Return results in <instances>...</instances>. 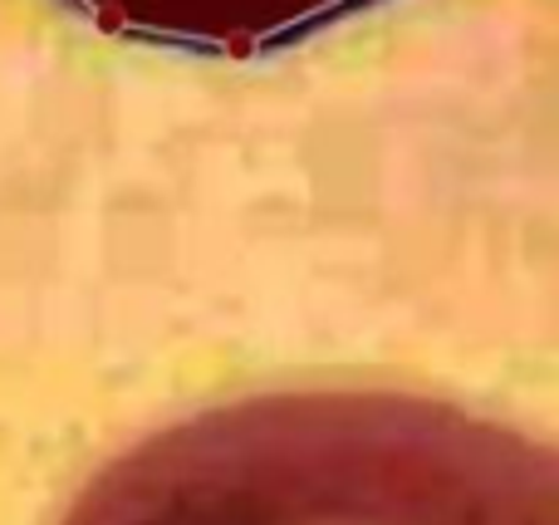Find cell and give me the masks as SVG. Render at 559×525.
Here are the masks:
<instances>
[{"mask_svg": "<svg viewBox=\"0 0 559 525\" xmlns=\"http://www.w3.org/2000/svg\"><path fill=\"white\" fill-rule=\"evenodd\" d=\"M64 525H559V448L417 393H261L133 442Z\"/></svg>", "mask_w": 559, "mask_h": 525, "instance_id": "obj_1", "label": "cell"}, {"mask_svg": "<svg viewBox=\"0 0 559 525\" xmlns=\"http://www.w3.org/2000/svg\"><path fill=\"white\" fill-rule=\"evenodd\" d=\"M94 29L206 59H255L314 39L383 0H59Z\"/></svg>", "mask_w": 559, "mask_h": 525, "instance_id": "obj_2", "label": "cell"}]
</instances>
